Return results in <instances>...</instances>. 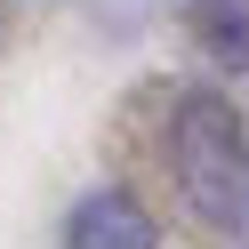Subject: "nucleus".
Instances as JSON below:
<instances>
[{
    "mask_svg": "<svg viewBox=\"0 0 249 249\" xmlns=\"http://www.w3.org/2000/svg\"><path fill=\"white\" fill-rule=\"evenodd\" d=\"M177 177L193 185L201 209H217V217L233 209V193H241V129H233L225 105L193 97L177 113Z\"/></svg>",
    "mask_w": 249,
    "mask_h": 249,
    "instance_id": "1",
    "label": "nucleus"
},
{
    "mask_svg": "<svg viewBox=\"0 0 249 249\" xmlns=\"http://www.w3.org/2000/svg\"><path fill=\"white\" fill-rule=\"evenodd\" d=\"M65 249H153V217L137 209L129 193H89L81 209H72Z\"/></svg>",
    "mask_w": 249,
    "mask_h": 249,
    "instance_id": "2",
    "label": "nucleus"
},
{
    "mask_svg": "<svg viewBox=\"0 0 249 249\" xmlns=\"http://www.w3.org/2000/svg\"><path fill=\"white\" fill-rule=\"evenodd\" d=\"M193 33L217 65H249V0H193Z\"/></svg>",
    "mask_w": 249,
    "mask_h": 249,
    "instance_id": "3",
    "label": "nucleus"
}]
</instances>
